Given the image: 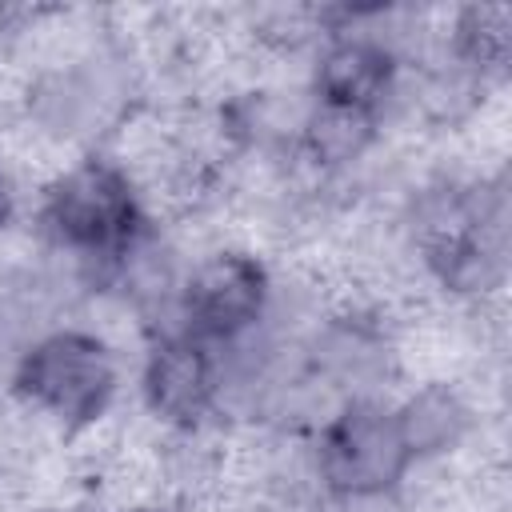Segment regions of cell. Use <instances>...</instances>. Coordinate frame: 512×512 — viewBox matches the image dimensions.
<instances>
[{
  "mask_svg": "<svg viewBox=\"0 0 512 512\" xmlns=\"http://www.w3.org/2000/svg\"><path fill=\"white\" fill-rule=\"evenodd\" d=\"M308 460L320 496L332 500H388L416 468L396 428V412L380 396L344 400L312 432Z\"/></svg>",
  "mask_w": 512,
  "mask_h": 512,
  "instance_id": "3",
  "label": "cell"
},
{
  "mask_svg": "<svg viewBox=\"0 0 512 512\" xmlns=\"http://www.w3.org/2000/svg\"><path fill=\"white\" fill-rule=\"evenodd\" d=\"M392 412H396V428L404 436L412 464L440 460V456L456 452L476 428V412H472L468 396L444 380L408 392L400 404H392Z\"/></svg>",
  "mask_w": 512,
  "mask_h": 512,
  "instance_id": "9",
  "label": "cell"
},
{
  "mask_svg": "<svg viewBox=\"0 0 512 512\" xmlns=\"http://www.w3.org/2000/svg\"><path fill=\"white\" fill-rule=\"evenodd\" d=\"M448 56L476 80L504 72L512 56V8L508 4H464L452 16Z\"/></svg>",
  "mask_w": 512,
  "mask_h": 512,
  "instance_id": "11",
  "label": "cell"
},
{
  "mask_svg": "<svg viewBox=\"0 0 512 512\" xmlns=\"http://www.w3.org/2000/svg\"><path fill=\"white\" fill-rule=\"evenodd\" d=\"M8 212H12V192H8V180H4V172H0V228H4Z\"/></svg>",
  "mask_w": 512,
  "mask_h": 512,
  "instance_id": "12",
  "label": "cell"
},
{
  "mask_svg": "<svg viewBox=\"0 0 512 512\" xmlns=\"http://www.w3.org/2000/svg\"><path fill=\"white\" fill-rule=\"evenodd\" d=\"M140 396L164 428L180 436L200 432L220 416V348L184 328L148 336Z\"/></svg>",
  "mask_w": 512,
  "mask_h": 512,
  "instance_id": "5",
  "label": "cell"
},
{
  "mask_svg": "<svg viewBox=\"0 0 512 512\" xmlns=\"http://www.w3.org/2000/svg\"><path fill=\"white\" fill-rule=\"evenodd\" d=\"M308 368L336 400L380 396L396 372V344L384 320L372 312H336L324 316L312 336L300 344Z\"/></svg>",
  "mask_w": 512,
  "mask_h": 512,
  "instance_id": "6",
  "label": "cell"
},
{
  "mask_svg": "<svg viewBox=\"0 0 512 512\" xmlns=\"http://www.w3.org/2000/svg\"><path fill=\"white\" fill-rule=\"evenodd\" d=\"M36 220L44 240L72 256L92 280H108V272L152 232L128 168L108 156H84L64 168L44 188Z\"/></svg>",
  "mask_w": 512,
  "mask_h": 512,
  "instance_id": "1",
  "label": "cell"
},
{
  "mask_svg": "<svg viewBox=\"0 0 512 512\" xmlns=\"http://www.w3.org/2000/svg\"><path fill=\"white\" fill-rule=\"evenodd\" d=\"M272 272L244 248H220L196 260L176 296L180 328L208 344H236L272 316Z\"/></svg>",
  "mask_w": 512,
  "mask_h": 512,
  "instance_id": "4",
  "label": "cell"
},
{
  "mask_svg": "<svg viewBox=\"0 0 512 512\" xmlns=\"http://www.w3.org/2000/svg\"><path fill=\"white\" fill-rule=\"evenodd\" d=\"M376 136H380V116L376 112L308 100L292 148L320 172H344V168H352L356 160L368 156Z\"/></svg>",
  "mask_w": 512,
  "mask_h": 512,
  "instance_id": "10",
  "label": "cell"
},
{
  "mask_svg": "<svg viewBox=\"0 0 512 512\" xmlns=\"http://www.w3.org/2000/svg\"><path fill=\"white\" fill-rule=\"evenodd\" d=\"M112 80L84 64L52 68L28 88V116L52 136H88L112 116Z\"/></svg>",
  "mask_w": 512,
  "mask_h": 512,
  "instance_id": "8",
  "label": "cell"
},
{
  "mask_svg": "<svg viewBox=\"0 0 512 512\" xmlns=\"http://www.w3.org/2000/svg\"><path fill=\"white\" fill-rule=\"evenodd\" d=\"M128 512H168V508H156V504H144V508H128Z\"/></svg>",
  "mask_w": 512,
  "mask_h": 512,
  "instance_id": "13",
  "label": "cell"
},
{
  "mask_svg": "<svg viewBox=\"0 0 512 512\" xmlns=\"http://www.w3.org/2000/svg\"><path fill=\"white\" fill-rule=\"evenodd\" d=\"M120 388L112 348L88 328H44L12 360V392L64 432L96 424Z\"/></svg>",
  "mask_w": 512,
  "mask_h": 512,
  "instance_id": "2",
  "label": "cell"
},
{
  "mask_svg": "<svg viewBox=\"0 0 512 512\" xmlns=\"http://www.w3.org/2000/svg\"><path fill=\"white\" fill-rule=\"evenodd\" d=\"M400 80V56L384 36L332 28L324 32L320 56L312 64V100L336 108H360L384 116Z\"/></svg>",
  "mask_w": 512,
  "mask_h": 512,
  "instance_id": "7",
  "label": "cell"
},
{
  "mask_svg": "<svg viewBox=\"0 0 512 512\" xmlns=\"http://www.w3.org/2000/svg\"><path fill=\"white\" fill-rule=\"evenodd\" d=\"M44 512H80V508H44Z\"/></svg>",
  "mask_w": 512,
  "mask_h": 512,
  "instance_id": "14",
  "label": "cell"
}]
</instances>
